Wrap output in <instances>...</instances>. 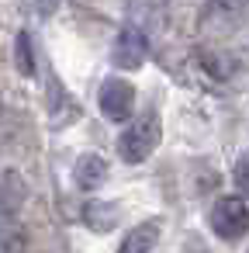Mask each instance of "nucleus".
Masks as SVG:
<instances>
[{
    "instance_id": "1",
    "label": "nucleus",
    "mask_w": 249,
    "mask_h": 253,
    "mask_svg": "<svg viewBox=\"0 0 249 253\" xmlns=\"http://www.w3.org/2000/svg\"><path fill=\"white\" fill-rule=\"evenodd\" d=\"M156 146H159V122H156L152 111L142 115V118H135V125H128V128L121 132V139H118V153H121L125 163H142V160H149V156L156 153Z\"/></svg>"
},
{
    "instance_id": "2",
    "label": "nucleus",
    "mask_w": 249,
    "mask_h": 253,
    "mask_svg": "<svg viewBox=\"0 0 249 253\" xmlns=\"http://www.w3.org/2000/svg\"><path fill=\"white\" fill-rule=\"evenodd\" d=\"M211 229L221 236V239H242L246 229H249V205L239 198H218L214 208H211Z\"/></svg>"
},
{
    "instance_id": "3",
    "label": "nucleus",
    "mask_w": 249,
    "mask_h": 253,
    "mask_svg": "<svg viewBox=\"0 0 249 253\" xmlns=\"http://www.w3.org/2000/svg\"><path fill=\"white\" fill-rule=\"evenodd\" d=\"M101 111H104V118H111V122H125V118H132V111H135V87L128 84V80H121V77H107L104 84H101Z\"/></svg>"
},
{
    "instance_id": "4",
    "label": "nucleus",
    "mask_w": 249,
    "mask_h": 253,
    "mask_svg": "<svg viewBox=\"0 0 249 253\" xmlns=\"http://www.w3.org/2000/svg\"><path fill=\"white\" fill-rule=\"evenodd\" d=\"M149 56V42L139 28H121L118 39H114V49H111V59L118 70H139Z\"/></svg>"
},
{
    "instance_id": "5",
    "label": "nucleus",
    "mask_w": 249,
    "mask_h": 253,
    "mask_svg": "<svg viewBox=\"0 0 249 253\" xmlns=\"http://www.w3.org/2000/svg\"><path fill=\"white\" fill-rule=\"evenodd\" d=\"M73 177H76V187H80V191H97V187L107 180V163H104V156L83 153V156L76 160Z\"/></svg>"
},
{
    "instance_id": "6",
    "label": "nucleus",
    "mask_w": 249,
    "mask_h": 253,
    "mask_svg": "<svg viewBox=\"0 0 249 253\" xmlns=\"http://www.w3.org/2000/svg\"><path fill=\"white\" fill-rule=\"evenodd\" d=\"M156 243H159V218H149V222H139L121 239V250L118 253H152Z\"/></svg>"
},
{
    "instance_id": "7",
    "label": "nucleus",
    "mask_w": 249,
    "mask_h": 253,
    "mask_svg": "<svg viewBox=\"0 0 249 253\" xmlns=\"http://www.w3.org/2000/svg\"><path fill=\"white\" fill-rule=\"evenodd\" d=\"M25 246H28V239L18 225V211L0 205V253H25Z\"/></svg>"
},
{
    "instance_id": "8",
    "label": "nucleus",
    "mask_w": 249,
    "mask_h": 253,
    "mask_svg": "<svg viewBox=\"0 0 249 253\" xmlns=\"http://www.w3.org/2000/svg\"><path fill=\"white\" fill-rule=\"evenodd\" d=\"M25 198H28V187H25V180H21V173L18 170H0V205H7V208H21L25 205Z\"/></svg>"
},
{
    "instance_id": "9",
    "label": "nucleus",
    "mask_w": 249,
    "mask_h": 253,
    "mask_svg": "<svg viewBox=\"0 0 249 253\" xmlns=\"http://www.w3.org/2000/svg\"><path fill=\"white\" fill-rule=\"evenodd\" d=\"M14 66L25 77L35 73V49H32V35L28 32H18V39H14Z\"/></svg>"
},
{
    "instance_id": "10",
    "label": "nucleus",
    "mask_w": 249,
    "mask_h": 253,
    "mask_svg": "<svg viewBox=\"0 0 249 253\" xmlns=\"http://www.w3.org/2000/svg\"><path fill=\"white\" fill-rule=\"evenodd\" d=\"M87 222H90L94 229H101V232H104V229H114L118 208H114V205H111V208H107V205H87Z\"/></svg>"
},
{
    "instance_id": "11",
    "label": "nucleus",
    "mask_w": 249,
    "mask_h": 253,
    "mask_svg": "<svg viewBox=\"0 0 249 253\" xmlns=\"http://www.w3.org/2000/svg\"><path fill=\"white\" fill-rule=\"evenodd\" d=\"M225 59H228L225 52H211V49H204V52H201V63H204V70H208L211 77H228V73L235 70V66H232V63H225Z\"/></svg>"
},
{
    "instance_id": "12",
    "label": "nucleus",
    "mask_w": 249,
    "mask_h": 253,
    "mask_svg": "<svg viewBox=\"0 0 249 253\" xmlns=\"http://www.w3.org/2000/svg\"><path fill=\"white\" fill-rule=\"evenodd\" d=\"M232 180H235L239 194H242V198H249V156H242V160L235 163V170H232Z\"/></svg>"
},
{
    "instance_id": "13",
    "label": "nucleus",
    "mask_w": 249,
    "mask_h": 253,
    "mask_svg": "<svg viewBox=\"0 0 249 253\" xmlns=\"http://www.w3.org/2000/svg\"><path fill=\"white\" fill-rule=\"evenodd\" d=\"M246 4V0H214V7H221V11H239Z\"/></svg>"
}]
</instances>
